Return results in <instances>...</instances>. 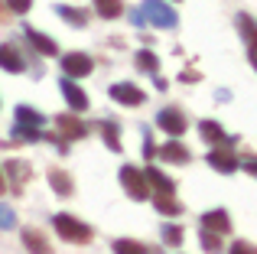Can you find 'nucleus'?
Masks as SVG:
<instances>
[{"label":"nucleus","mask_w":257,"mask_h":254,"mask_svg":"<svg viewBox=\"0 0 257 254\" xmlns=\"http://www.w3.org/2000/svg\"><path fill=\"white\" fill-rule=\"evenodd\" d=\"M52 225H56V231H59L62 241H72V244H88L91 241V228H88L85 222H78L75 215L59 212V215H52Z\"/></svg>","instance_id":"nucleus-1"},{"label":"nucleus","mask_w":257,"mask_h":254,"mask_svg":"<svg viewBox=\"0 0 257 254\" xmlns=\"http://www.w3.org/2000/svg\"><path fill=\"white\" fill-rule=\"evenodd\" d=\"M140 13H144L147 23L160 26V30H173V26L179 23V13H176L166 0H144V4H140Z\"/></svg>","instance_id":"nucleus-2"},{"label":"nucleus","mask_w":257,"mask_h":254,"mask_svg":"<svg viewBox=\"0 0 257 254\" xmlns=\"http://www.w3.org/2000/svg\"><path fill=\"white\" fill-rule=\"evenodd\" d=\"M120 186H124L127 196L137 199V202L150 199V183H147V176L140 170H134V166H120Z\"/></svg>","instance_id":"nucleus-3"},{"label":"nucleus","mask_w":257,"mask_h":254,"mask_svg":"<svg viewBox=\"0 0 257 254\" xmlns=\"http://www.w3.org/2000/svg\"><path fill=\"white\" fill-rule=\"evenodd\" d=\"M205 163L212 166V170H218V173H234V170L241 166L231 147H215V150H212V153L205 157Z\"/></svg>","instance_id":"nucleus-4"},{"label":"nucleus","mask_w":257,"mask_h":254,"mask_svg":"<svg viewBox=\"0 0 257 254\" xmlns=\"http://www.w3.org/2000/svg\"><path fill=\"white\" fill-rule=\"evenodd\" d=\"M91 69H94V62L85 52H69V56L62 59V72L69 78H85V75H91Z\"/></svg>","instance_id":"nucleus-5"},{"label":"nucleus","mask_w":257,"mask_h":254,"mask_svg":"<svg viewBox=\"0 0 257 254\" xmlns=\"http://www.w3.org/2000/svg\"><path fill=\"white\" fill-rule=\"evenodd\" d=\"M111 98L117 104H127V108H134V104H144V91L137 88V85H131V82H117V85H111Z\"/></svg>","instance_id":"nucleus-6"},{"label":"nucleus","mask_w":257,"mask_h":254,"mask_svg":"<svg viewBox=\"0 0 257 254\" xmlns=\"http://www.w3.org/2000/svg\"><path fill=\"white\" fill-rule=\"evenodd\" d=\"M59 88H62V95H65V101H69L72 111H88V95L82 91V85H75V78L65 75L62 82H59Z\"/></svg>","instance_id":"nucleus-7"},{"label":"nucleus","mask_w":257,"mask_h":254,"mask_svg":"<svg viewBox=\"0 0 257 254\" xmlns=\"http://www.w3.org/2000/svg\"><path fill=\"white\" fill-rule=\"evenodd\" d=\"M157 124H160V131H166L170 137H179V134H186V117H182L176 108H163V111L157 114Z\"/></svg>","instance_id":"nucleus-8"},{"label":"nucleus","mask_w":257,"mask_h":254,"mask_svg":"<svg viewBox=\"0 0 257 254\" xmlns=\"http://www.w3.org/2000/svg\"><path fill=\"white\" fill-rule=\"evenodd\" d=\"M202 228L215 231V235H228V231H231V218H228V212H225V209L205 212V215H202Z\"/></svg>","instance_id":"nucleus-9"},{"label":"nucleus","mask_w":257,"mask_h":254,"mask_svg":"<svg viewBox=\"0 0 257 254\" xmlns=\"http://www.w3.org/2000/svg\"><path fill=\"white\" fill-rule=\"evenodd\" d=\"M23 36H26V43H30L36 52H43V56H56L59 46H56V39H49L46 33H39V30H33V26H26Z\"/></svg>","instance_id":"nucleus-10"},{"label":"nucleus","mask_w":257,"mask_h":254,"mask_svg":"<svg viewBox=\"0 0 257 254\" xmlns=\"http://www.w3.org/2000/svg\"><path fill=\"white\" fill-rule=\"evenodd\" d=\"M160 160H163V163H179V166H186L189 160H192V153H189L186 147L179 144V140H170V144L160 147Z\"/></svg>","instance_id":"nucleus-11"},{"label":"nucleus","mask_w":257,"mask_h":254,"mask_svg":"<svg viewBox=\"0 0 257 254\" xmlns=\"http://www.w3.org/2000/svg\"><path fill=\"white\" fill-rule=\"evenodd\" d=\"M56 127L62 131V137H69V140H82L85 134H88L85 124L78 121L75 114H59V117H56Z\"/></svg>","instance_id":"nucleus-12"},{"label":"nucleus","mask_w":257,"mask_h":254,"mask_svg":"<svg viewBox=\"0 0 257 254\" xmlns=\"http://www.w3.org/2000/svg\"><path fill=\"white\" fill-rule=\"evenodd\" d=\"M144 176H147V183H150V189L166 192V196H173V192H176V183L166 176V173H160V166H147Z\"/></svg>","instance_id":"nucleus-13"},{"label":"nucleus","mask_w":257,"mask_h":254,"mask_svg":"<svg viewBox=\"0 0 257 254\" xmlns=\"http://www.w3.org/2000/svg\"><path fill=\"white\" fill-rule=\"evenodd\" d=\"M238 30H241V39L247 43V49H251V59L257 56V23L247 13H238Z\"/></svg>","instance_id":"nucleus-14"},{"label":"nucleus","mask_w":257,"mask_h":254,"mask_svg":"<svg viewBox=\"0 0 257 254\" xmlns=\"http://www.w3.org/2000/svg\"><path fill=\"white\" fill-rule=\"evenodd\" d=\"M49 186L59 192V196H72L75 192V183H72V176L65 170H59V166H52L49 170Z\"/></svg>","instance_id":"nucleus-15"},{"label":"nucleus","mask_w":257,"mask_h":254,"mask_svg":"<svg viewBox=\"0 0 257 254\" xmlns=\"http://www.w3.org/2000/svg\"><path fill=\"white\" fill-rule=\"evenodd\" d=\"M0 69H7V72H23L26 69V62H23V56H20L13 46H0Z\"/></svg>","instance_id":"nucleus-16"},{"label":"nucleus","mask_w":257,"mask_h":254,"mask_svg":"<svg viewBox=\"0 0 257 254\" xmlns=\"http://www.w3.org/2000/svg\"><path fill=\"white\" fill-rule=\"evenodd\" d=\"M7 173H10V183H13V192H23V183L30 179V166L23 163V160H10V163L4 166Z\"/></svg>","instance_id":"nucleus-17"},{"label":"nucleus","mask_w":257,"mask_h":254,"mask_svg":"<svg viewBox=\"0 0 257 254\" xmlns=\"http://www.w3.org/2000/svg\"><path fill=\"white\" fill-rule=\"evenodd\" d=\"M23 244H26V251H30V254H52L49 241H46V238L39 235L36 228H26V231H23Z\"/></svg>","instance_id":"nucleus-18"},{"label":"nucleus","mask_w":257,"mask_h":254,"mask_svg":"<svg viewBox=\"0 0 257 254\" xmlns=\"http://www.w3.org/2000/svg\"><path fill=\"white\" fill-rule=\"evenodd\" d=\"M56 13L65 20V23H72V26H85L88 23V13L75 10V7H69V4H56Z\"/></svg>","instance_id":"nucleus-19"},{"label":"nucleus","mask_w":257,"mask_h":254,"mask_svg":"<svg viewBox=\"0 0 257 254\" xmlns=\"http://www.w3.org/2000/svg\"><path fill=\"white\" fill-rule=\"evenodd\" d=\"M199 134H202V140H208V144H228L221 124H215V121H202L199 124Z\"/></svg>","instance_id":"nucleus-20"},{"label":"nucleus","mask_w":257,"mask_h":254,"mask_svg":"<svg viewBox=\"0 0 257 254\" xmlns=\"http://www.w3.org/2000/svg\"><path fill=\"white\" fill-rule=\"evenodd\" d=\"M153 205H157L160 215H179L182 212V205L176 202L173 196H166V192H157V196H153Z\"/></svg>","instance_id":"nucleus-21"},{"label":"nucleus","mask_w":257,"mask_h":254,"mask_svg":"<svg viewBox=\"0 0 257 254\" xmlns=\"http://www.w3.org/2000/svg\"><path fill=\"white\" fill-rule=\"evenodd\" d=\"M17 124H30V127H43L46 117L39 114L36 108H30V104H20L17 108Z\"/></svg>","instance_id":"nucleus-22"},{"label":"nucleus","mask_w":257,"mask_h":254,"mask_svg":"<svg viewBox=\"0 0 257 254\" xmlns=\"http://www.w3.org/2000/svg\"><path fill=\"white\" fill-rule=\"evenodd\" d=\"M94 7H98V17H104V20H117L124 13L120 0H94Z\"/></svg>","instance_id":"nucleus-23"},{"label":"nucleus","mask_w":257,"mask_h":254,"mask_svg":"<svg viewBox=\"0 0 257 254\" xmlns=\"http://www.w3.org/2000/svg\"><path fill=\"white\" fill-rule=\"evenodd\" d=\"M134 59H137V65H140L144 72H150V75H157V72H160V59L153 56L150 49H140V52H137Z\"/></svg>","instance_id":"nucleus-24"},{"label":"nucleus","mask_w":257,"mask_h":254,"mask_svg":"<svg viewBox=\"0 0 257 254\" xmlns=\"http://www.w3.org/2000/svg\"><path fill=\"white\" fill-rule=\"evenodd\" d=\"M43 137V134H39V127H30V124H17L13 127V140H17V144H26V140H39Z\"/></svg>","instance_id":"nucleus-25"},{"label":"nucleus","mask_w":257,"mask_h":254,"mask_svg":"<svg viewBox=\"0 0 257 254\" xmlns=\"http://www.w3.org/2000/svg\"><path fill=\"white\" fill-rule=\"evenodd\" d=\"M114 254H147V248L137 244V241H131V238H117V241H114Z\"/></svg>","instance_id":"nucleus-26"},{"label":"nucleus","mask_w":257,"mask_h":254,"mask_svg":"<svg viewBox=\"0 0 257 254\" xmlns=\"http://www.w3.org/2000/svg\"><path fill=\"white\" fill-rule=\"evenodd\" d=\"M202 251H205V254H221V241H218L215 231L202 228Z\"/></svg>","instance_id":"nucleus-27"},{"label":"nucleus","mask_w":257,"mask_h":254,"mask_svg":"<svg viewBox=\"0 0 257 254\" xmlns=\"http://www.w3.org/2000/svg\"><path fill=\"white\" fill-rule=\"evenodd\" d=\"M101 134H104V144L111 147L114 153H120V140H117V124H101Z\"/></svg>","instance_id":"nucleus-28"},{"label":"nucleus","mask_w":257,"mask_h":254,"mask_svg":"<svg viewBox=\"0 0 257 254\" xmlns=\"http://www.w3.org/2000/svg\"><path fill=\"white\" fill-rule=\"evenodd\" d=\"M0 228H4V231L17 228V215H13V209H10V205H4V202H0Z\"/></svg>","instance_id":"nucleus-29"},{"label":"nucleus","mask_w":257,"mask_h":254,"mask_svg":"<svg viewBox=\"0 0 257 254\" xmlns=\"http://www.w3.org/2000/svg\"><path fill=\"white\" fill-rule=\"evenodd\" d=\"M163 241L166 244H179L182 241V228L179 225H163Z\"/></svg>","instance_id":"nucleus-30"},{"label":"nucleus","mask_w":257,"mask_h":254,"mask_svg":"<svg viewBox=\"0 0 257 254\" xmlns=\"http://www.w3.org/2000/svg\"><path fill=\"white\" fill-rule=\"evenodd\" d=\"M228 254H257V244H251V241H234Z\"/></svg>","instance_id":"nucleus-31"},{"label":"nucleus","mask_w":257,"mask_h":254,"mask_svg":"<svg viewBox=\"0 0 257 254\" xmlns=\"http://www.w3.org/2000/svg\"><path fill=\"white\" fill-rule=\"evenodd\" d=\"M7 7H10L13 13H26L33 7V0H7Z\"/></svg>","instance_id":"nucleus-32"},{"label":"nucleus","mask_w":257,"mask_h":254,"mask_svg":"<svg viewBox=\"0 0 257 254\" xmlns=\"http://www.w3.org/2000/svg\"><path fill=\"white\" fill-rule=\"evenodd\" d=\"M241 166H244L251 176H257V157H247V160H241Z\"/></svg>","instance_id":"nucleus-33"},{"label":"nucleus","mask_w":257,"mask_h":254,"mask_svg":"<svg viewBox=\"0 0 257 254\" xmlns=\"http://www.w3.org/2000/svg\"><path fill=\"white\" fill-rule=\"evenodd\" d=\"M131 23H134V26H144V23H147V20H144V13H140V10H134V13H131Z\"/></svg>","instance_id":"nucleus-34"},{"label":"nucleus","mask_w":257,"mask_h":254,"mask_svg":"<svg viewBox=\"0 0 257 254\" xmlns=\"http://www.w3.org/2000/svg\"><path fill=\"white\" fill-rule=\"evenodd\" d=\"M0 192H4V173H0Z\"/></svg>","instance_id":"nucleus-35"},{"label":"nucleus","mask_w":257,"mask_h":254,"mask_svg":"<svg viewBox=\"0 0 257 254\" xmlns=\"http://www.w3.org/2000/svg\"><path fill=\"white\" fill-rule=\"evenodd\" d=\"M0 17H4V10H0Z\"/></svg>","instance_id":"nucleus-36"},{"label":"nucleus","mask_w":257,"mask_h":254,"mask_svg":"<svg viewBox=\"0 0 257 254\" xmlns=\"http://www.w3.org/2000/svg\"><path fill=\"white\" fill-rule=\"evenodd\" d=\"M176 4H179V0H176Z\"/></svg>","instance_id":"nucleus-37"}]
</instances>
